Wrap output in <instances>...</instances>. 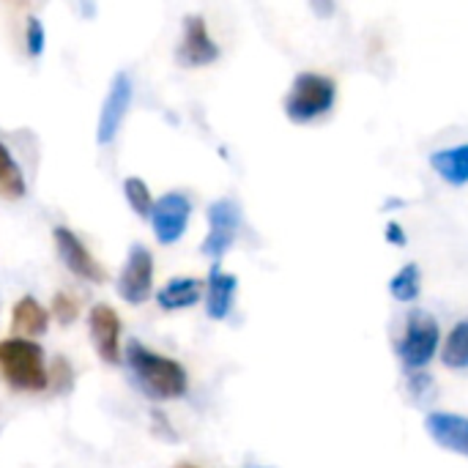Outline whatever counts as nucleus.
Segmentation results:
<instances>
[{"label":"nucleus","mask_w":468,"mask_h":468,"mask_svg":"<svg viewBox=\"0 0 468 468\" xmlns=\"http://www.w3.org/2000/svg\"><path fill=\"white\" fill-rule=\"evenodd\" d=\"M126 365L132 370L134 384L148 400H156V403L178 400L189 389V376L184 365L145 348L140 340H132L126 346Z\"/></svg>","instance_id":"nucleus-1"},{"label":"nucleus","mask_w":468,"mask_h":468,"mask_svg":"<svg viewBox=\"0 0 468 468\" xmlns=\"http://www.w3.org/2000/svg\"><path fill=\"white\" fill-rule=\"evenodd\" d=\"M0 373L8 387L19 392H44L49 387V370L38 343L25 337H8L0 343Z\"/></svg>","instance_id":"nucleus-2"},{"label":"nucleus","mask_w":468,"mask_h":468,"mask_svg":"<svg viewBox=\"0 0 468 468\" xmlns=\"http://www.w3.org/2000/svg\"><path fill=\"white\" fill-rule=\"evenodd\" d=\"M337 101V82L318 71L296 74L288 96H285V115L293 123H313L324 118Z\"/></svg>","instance_id":"nucleus-3"},{"label":"nucleus","mask_w":468,"mask_h":468,"mask_svg":"<svg viewBox=\"0 0 468 468\" xmlns=\"http://www.w3.org/2000/svg\"><path fill=\"white\" fill-rule=\"evenodd\" d=\"M439 340H441V329L439 321L425 313V310H414L406 321V332L398 343V356L400 362L420 373L422 367H428L439 351Z\"/></svg>","instance_id":"nucleus-4"},{"label":"nucleus","mask_w":468,"mask_h":468,"mask_svg":"<svg viewBox=\"0 0 468 468\" xmlns=\"http://www.w3.org/2000/svg\"><path fill=\"white\" fill-rule=\"evenodd\" d=\"M241 230V208L236 200H217L208 206V236L200 247V252L211 261H219L236 241Z\"/></svg>","instance_id":"nucleus-5"},{"label":"nucleus","mask_w":468,"mask_h":468,"mask_svg":"<svg viewBox=\"0 0 468 468\" xmlns=\"http://www.w3.org/2000/svg\"><path fill=\"white\" fill-rule=\"evenodd\" d=\"M115 288L126 304H145L151 299V293H154V258L143 244H132Z\"/></svg>","instance_id":"nucleus-6"},{"label":"nucleus","mask_w":468,"mask_h":468,"mask_svg":"<svg viewBox=\"0 0 468 468\" xmlns=\"http://www.w3.org/2000/svg\"><path fill=\"white\" fill-rule=\"evenodd\" d=\"M189 217H192V203L186 195L181 192H167L162 195L156 203H154V211H151V228H154V236L159 244H176L184 233H186V225H189Z\"/></svg>","instance_id":"nucleus-7"},{"label":"nucleus","mask_w":468,"mask_h":468,"mask_svg":"<svg viewBox=\"0 0 468 468\" xmlns=\"http://www.w3.org/2000/svg\"><path fill=\"white\" fill-rule=\"evenodd\" d=\"M129 104H132V80L126 71H118L110 82V90H107L101 112H99V126H96L99 145H110L118 137V132L126 121Z\"/></svg>","instance_id":"nucleus-8"},{"label":"nucleus","mask_w":468,"mask_h":468,"mask_svg":"<svg viewBox=\"0 0 468 468\" xmlns=\"http://www.w3.org/2000/svg\"><path fill=\"white\" fill-rule=\"evenodd\" d=\"M52 239H55V250H58V255H60V261H63V266H66L74 277H80V280H85V282H96V285L107 280L101 263L88 252V247L80 241V236H77L74 230H69V228L60 225V228L52 230Z\"/></svg>","instance_id":"nucleus-9"},{"label":"nucleus","mask_w":468,"mask_h":468,"mask_svg":"<svg viewBox=\"0 0 468 468\" xmlns=\"http://www.w3.org/2000/svg\"><path fill=\"white\" fill-rule=\"evenodd\" d=\"M176 58H178V63L186 66V69L208 66V63H214V60L219 58V44L211 38V33H208L203 16L189 14V16L184 19V36H181V44H178Z\"/></svg>","instance_id":"nucleus-10"},{"label":"nucleus","mask_w":468,"mask_h":468,"mask_svg":"<svg viewBox=\"0 0 468 468\" xmlns=\"http://www.w3.org/2000/svg\"><path fill=\"white\" fill-rule=\"evenodd\" d=\"M90 340L101 362H121V318L110 304H96L90 310Z\"/></svg>","instance_id":"nucleus-11"},{"label":"nucleus","mask_w":468,"mask_h":468,"mask_svg":"<svg viewBox=\"0 0 468 468\" xmlns=\"http://www.w3.org/2000/svg\"><path fill=\"white\" fill-rule=\"evenodd\" d=\"M425 431L431 433V439L450 450L468 458V420L461 414H444V411H433L425 420Z\"/></svg>","instance_id":"nucleus-12"},{"label":"nucleus","mask_w":468,"mask_h":468,"mask_svg":"<svg viewBox=\"0 0 468 468\" xmlns=\"http://www.w3.org/2000/svg\"><path fill=\"white\" fill-rule=\"evenodd\" d=\"M236 291H239L236 274H228L219 269V263H214L206 280V313L211 321H225L230 315Z\"/></svg>","instance_id":"nucleus-13"},{"label":"nucleus","mask_w":468,"mask_h":468,"mask_svg":"<svg viewBox=\"0 0 468 468\" xmlns=\"http://www.w3.org/2000/svg\"><path fill=\"white\" fill-rule=\"evenodd\" d=\"M49 326V315L47 310L38 304V299L33 296H22L14 310H11V329L16 332V337H41Z\"/></svg>","instance_id":"nucleus-14"},{"label":"nucleus","mask_w":468,"mask_h":468,"mask_svg":"<svg viewBox=\"0 0 468 468\" xmlns=\"http://www.w3.org/2000/svg\"><path fill=\"white\" fill-rule=\"evenodd\" d=\"M203 291H206V282H200L195 277H178V280H170L156 293V304L162 310H186L203 299Z\"/></svg>","instance_id":"nucleus-15"},{"label":"nucleus","mask_w":468,"mask_h":468,"mask_svg":"<svg viewBox=\"0 0 468 468\" xmlns=\"http://www.w3.org/2000/svg\"><path fill=\"white\" fill-rule=\"evenodd\" d=\"M431 167L455 186H466L468 184V143L463 145H452V148H441L431 154Z\"/></svg>","instance_id":"nucleus-16"},{"label":"nucleus","mask_w":468,"mask_h":468,"mask_svg":"<svg viewBox=\"0 0 468 468\" xmlns=\"http://www.w3.org/2000/svg\"><path fill=\"white\" fill-rule=\"evenodd\" d=\"M389 293L400 304H411L422 293V271L417 263H406L392 280H389Z\"/></svg>","instance_id":"nucleus-17"},{"label":"nucleus","mask_w":468,"mask_h":468,"mask_svg":"<svg viewBox=\"0 0 468 468\" xmlns=\"http://www.w3.org/2000/svg\"><path fill=\"white\" fill-rule=\"evenodd\" d=\"M25 192H27V184H25L22 167L16 165L11 151L0 143V195L8 200H16V197H25Z\"/></svg>","instance_id":"nucleus-18"},{"label":"nucleus","mask_w":468,"mask_h":468,"mask_svg":"<svg viewBox=\"0 0 468 468\" xmlns=\"http://www.w3.org/2000/svg\"><path fill=\"white\" fill-rule=\"evenodd\" d=\"M441 362L452 370H466L468 367V318L458 321L455 329L450 332L444 351H441Z\"/></svg>","instance_id":"nucleus-19"},{"label":"nucleus","mask_w":468,"mask_h":468,"mask_svg":"<svg viewBox=\"0 0 468 468\" xmlns=\"http://www.w3.org/2000/svg\"><path fill=\"white\" fill-rule=\"evenodd\" d=\"M123 197L129 203V208L140 217H151L154 211V197H151V189L143 178H126L123 181Z\"/></svg>","instance_id":"nucleus-20"},{"label":"nucleus","mask_w":468,"mask_h":468,"mask_svg":"<svg viewBox=\"0 0 468 468\" xmlns=\"http://www.w3.org/2000/svg\"><path fill=\"white\" fill-rule=\"evenodd\" d=\"M52 315H55V321L58 324H74L77 321V315H80V304H77V299L71 296V293H55V299H52Z\"/></svg>","instance_id":"nucleus-21"},{"label":"nucleus","mask_w":468,"mask_h":468,"mask_svg":"<svg viewBox=\"0 0 468 468\" xmlns=\"http://www.w3.org/2000/svg\"><path fill=\"white\" fill-rule=\"evenodd\" d=\"M44 25L38 22V16H27V25H25V47H27V55L30 58H38L44 52Z\"/></svg>","instance_id":"nucleus-22"},{"label":"nucleus","mask_w":468,"mask_h":468,"mask_svg":"<svg viewBox=\"0 0 468 468\" xmlns=\"http://www.w3.org/2000/svg\"><path fill=\"white\" fill-rule=\"evenodd\" d=\"M409 389H411V395H417L420 400H425V398H433L436 384H433V378H431L428 373H411Z\"/></svg>","instance_id":"nucleus-23"},{"label":"nucleus","mask_w":468,"mask_h":468,"mask_svg":"<svg viewBox=\"0 0 468 468\" xmlns=\"http://www.w3.org/2000/svg\"><path fill=\"white\" fill-rule=\"evenodd\" d=\"M384 236H387V241L395 244V247H406V241H409V236H406V230L400 228V222H389V225L384 228Z\"/></svg>","instance_id":"nucleus-24"},{"label":"nucleus","mask_w":468,"mask_h":468,"mask_svg":"<svg viewBox=\"0 0 468 468\" xmlns=\"http://www.w3.org/2000/svg\"><path fill=\"white\" fill-rule=\"evenodd\" d=\"M244 468H271V466H263V463H247Z\"/></svg>","instance_id":"nucleus-25"},{"label":"nucleus","mask_w":468,"mask_h":468,"mask_svg":"<svg viewBox=\"0 0 468 468\" xmlns=\"http://www.w3.org/2000/svg\"><path fill=\"white\" fill-rule=\"evenodd\" d=\"M176 468H197V466H192V463H181V466H176Z\"/></svg>","instance_id":"nucleus-26"}]
</instances>
